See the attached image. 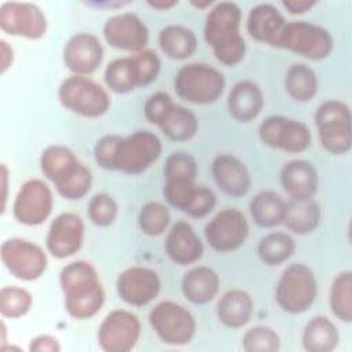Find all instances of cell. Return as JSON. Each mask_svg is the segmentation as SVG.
<instances>
[{
	"instance_id": "d590c367",
	"label": "cell",
	"mask_w": 352,
	"mask_h": 352,
	"mask_svg": "<svg viewBox=\"0 0 352 352\" xmlns=\"http://www.w3.org/2000/svg\"><path fill=\"white\" fill-rule=\"evenodd\" d=\"M103 80L106 87L118 95L129 94L139 88L138 74L132 55L116 58L109 62L103 72Z\"/></svg>"
},
{
	"instance_id": "e0dca14e",
	"label": "cell",
	"mask_w": 352,
	"mask_h": 352,
	"mask_svg": "<svg viewBox=\"0 0 352 352\" xmlns=\"http://www.w3.org/2000/svg\"><path fill=\"white\" fill-rule=\"evenodd\" d=\"M102 33L110 47L132 54L146 50L150 38L147 25L132 11H124L107 18Z\"/></svg>"
},
{
	"instance_id": "d6a6232c",
	"label": "cell",
	"mask_w": 352,
	"mask_h": 352,
	"mask_svg": "<svg viewBox=\"0 0 352 352\" xmlns=\"http://www.w3.org/2000/svg\"><path fill=\"white\" fill-rule=\"evenodd\" d=\"M286 201L274 190H263L257 192L249 202V212L261 228H274L283 221Z\"/></svg>"
},
{
	"instance_id": "e575fe53",
	"label": "cell",
	"mask_w": 352,
	"mask_h": 352,
	"mask_svg": "<svg viewBox=\"0 0 352 352\" xmlns=\"http://www.w3.org/2000/svg\"><path fill=\"white\" fill-rule=\"evenodd\" d=\"M296 252L294 238L282 231H272L264 235L257 245L258 258L268 267H278L286 263Z\"/></svg>"
},
{
	"instance_id": "9a60e30c",
	"label": "cell",
	"mask_w": 352,
	"mask_h": 352,
	"mask_svg": "<svg viewBox=\"0 0 352 352\" xmlns=\"http://www.w3.org/2000/svg\"><path fill=\"white\" fill-rule=\"evenodd\" d=\"M204 235L214 252L230 253L246 242L249 223L239 209L224 208L206 223Z\"/></svg>"
},
{
	"instance_id": "f907efd6",
	"label": "cell",
	"mask_w": 352,
	"mask_h": 352,
	"mask_svg": "<svg viewBox=\"0 0 352 352\" xmlns=\"http://www.w3.org/2000/svg\"><path fill=\"white\" fill-rule=\"evenodd\" d=\"M0 176H1V214L6 212L7 202H8V180H10V170L6 164L0 165Z\"/></svg>"
},
{
	"instance_id": "f546056e",
	"label": "cell",
	"mask_w": 352,
	"mask_h": 352,
	"mask_svg": "<svg viewBox=\"0 0 352 352\" xmlns=\"http://www.w3.org/2000/svg\"><path fill=\"white\" fill-rule=\"evenodd\" d=\"M158 45L166 58L184 60L194 55L198 47V40L190 28L170 23L160 30Z\"/></svg>"
},
{
	"instance_id": "60d3db41",
	"label": "cell",
	"mask_w": 352,
	"mask_h": 352,
	"mask_svg": "<svg viewBox=\"0 0 352 352\" xmlns=\"http://www.w3.org/2000/svg\"><path fill=\"white\" fill-rule=\"evenodd\" d=\"M242 349L245 352H276L280 349V337L272 327L257 324L243 333Z\"/></svg>"
},
{
	"instance_id": "7dc6e473",
	"label": "cell",
	"mask_w": 352,
	"mask_h": 352,
	"mask_svg": "<svg viewBox=\"0 0 352 352\" xmlns=\"http://www.w3.org/2000/svg\"><path fill=\"white\" fill-rule=\"evenodd\" d=\"M30 352H59L62 349L59 340L52 334H38L29 342Z\"/></svg>"
},
{
	"instance_id": "d6986e66",
	"label": "cell",
	"mask_w": 352,
	"mask_h": 352,
	"mask_svg": "<svg viewBox=\"0 0 352 352\" xmlns=\"http://www.w3.org/2000/svg\"><path fill=\"white\" fill-rule=\"evenodd\" d=\"M85 226L82 219L72 212L58 214L50 224L45 236V249L55 258L74 256L84 243Z\"/></svg>"
},
{
	"instance_id": "52a82bcc",
	"label": "cell",
	"mask_w": 352,
	"mask_h": 352,
	"mask_svg": "<svg viewBox=\"0 0 352 352\" xmlns=\"http://www.w3.org/2000/svg\"><path fill=\"white\" fill-rule=\"evenodd\" d=\"M315 125L322 147L334 155L352 147V116L349 106L338 99L322 102L315 111Z\"/></svg>"
},
{
	"instance_id": "f35d334b",
	"label": "cell",
	"mask_w": 352,
	"mask_h": 352,
	"mask_svg": "<svg viewBox=\"0 0 352 352\" xmlns=\"http://www.w3.org/2000/svg\"><path fill=\"white\" fill-rule=\"evenodd\" d=\"M33 305V296L21 286H3L0 289V314L7 319H19L25 316Z\"/></svg>"
},
{
	"instance_id": "cb8c5ba5",
	"label": "cell",
	"mask_w": 352,
	"mask_h": 352,
	"mask_svg": "<svg viewBox=\"0 0 352 352\" xmlns=\"http://www.w3.org/2000/svg\"><path fill=\"white\" fill-rule=\"evenodd\" d=\"M264 107V94L252 80H242L232 85L227 96L228 114L238 122L256 120Z\"/></svg>"
},
{
	"instance_id": "5bb4252c",
	"label": "cell",
	"mask_w": 352,
	"mask_h": 352,
	"mask_svg": "<svg viewBox=\"0 0 352 352\" xmlns=\"http://www.w3.org/2000/svg\"><path fill=\"white\" fill-rule=\"evenodd\" d=\"M162 195L168 205L194 219L208 216L217 202L210 187L187 179L165 180Z\"/></svg>"
},
{
	"instance_id": "5b68a950",
	"label": "cell",
	"mask_w": 352,
	"mask_h": 352,
	"mask_svg": "<svg viewBox=\"0 0 352 352\" xmlns=\"http://www.w3.org/2000/svg\"><path fill=\"white\" fill-rule=\"evenodd\" d=\"M272 47L287 50L311 60H322L333 52L334 41L327 29L301 19L286 21Z\"/></svg>"
},
{
	"instance_id": "b9f144b4",
	"label": "cell",
	"mask_w": 352,
	"mask_h": 352,
	"mask_svg": "<svg viewBox=\"0 0 352 352\" xmlns=\"http://www.w3.org/2000/svg\"><path fill=\"white\" fill-rule=\"evenodd\" d=\"M87 214L96 227H110L118 216V204L110 194L96 192L88 201Z\"/></svg>"
},
{
	"instance_id": "603a6c76",
	"label": "cell",
	"mask_w": 352,
	"mask_h": 352,
	"mask_svg": "<svg viewBox=\"0 0 352 352\" xmlns=\"http://www.w3.org/2000/svg\"><path fill=\"white\" fill-rule=\"evenodd\" d=\"M279 180L283 191L289 198L294 199L314 198L319 187V176L315 165L300 158L292 160L282 166Z\"/></svg>"
},
{
	"instance_id": "f5cc1de1",
	"label": "cell",
	"mask_w": 352,
	"mask_h": 352,
	"mask_svg": "<svg viewBox=\"0 0 352 352\" xmlns=\"http://www.w3.org/2000/svg\"><path fill=\"white\" fill-rule=\"evenodd\" d=\"M214 3L210 1V0H204V1H191V6H194L195 8H199V10H205V8H210Z\"/></svg>"
},
{
	"instance_id": "ac0fdd59",
	"label": "cell",
	"mask_w": 352,
	"mask_h": 352,
	"mask_svg": "<svg viewBox=\"0 0 352 352\" xmlns=\"http://www.w3.org/2000/svg\"><path fill=\"white\" fill-rule=\"evenodd\" d=\"M118 297L131 307H146L161 292L160 275L143 265H132L121 271L116 280Z\"/></svg>"
},
{
	"instance_id": "f1b7e54d",
	"label": "cell",
	"mask_w": 352,
	"mask_h": 352,
	"mask_svg": "<svg viewBox=\"0 0 352 352\" xmlns=\"http://www.w3.org/2000/svg\"><path fill=\"white\" fill-rule=\"evenodd\" d=\"M338 327L324 315L311 318L302 329L301 344L308 352H331L338 346Z\"/></svg>"
},
{
	"instance_id": "7a4b0ae2",
	"label": "cell",
	"mask_w": 352,
	"mask_h": 352,
	"mask_svg": "<svg viewBox=\"0 0 352 352\" xmlns=\"http://www.w3.org/2000/svg\"><path fill=\"white\" fill-rule=\"evenodd\" d=\"M241 21L242 10L235 1L214 3L205 18V41L212 48L214 58L228 67L241 63L246 55Z\"/></svg>"
},
{
	"instance_id": "ab89813d",
	"label": "cell",
	"mask_w": 352,
	"mask_h": 352,
	"mask_svg": "<svg viewBox=\"0 0 352 352\" xmlns=\"http://www.w3.org/2000/svg\"><path fill=\"white\" fill-rule=\"evenodd\" d=\"M92 172L82 162L80 166L66 179L56 183L54 187L56 192L67 201H78L84 198L92 187Z\"/></svg>"
},
{
	"instance_id": "ba28073f",
	"label": "cell",
	"mask_w": 352,
	"mask_h": 352,
	"mask_svg": "<svg viewBox=\"0 0 352 352\" xmlns=\"http://www.w3.org/2000/svg\"><path fill=\"white\" fill-rule=\"evenodd\" d=\"M161 153L162 143L151 131L143 129L120 136L114 150L113 170L126 175L143 173L158 161Z\"/></svg>"
},
{
	"instance_id": "8d00e7d4",
	"label": "cell",
	"mask_w": 352,
	"mask_h": 352,
	"mask_svg": "<svg viewBox=\"0 0 352 352\" xmlns=\"http://www.w3.org/2000/svg\"><path fill=\"white\" fill-rule=\"evenodd\" d=\"M329 305L333 315L344 323L352 320V272L349 270L337 274L329 292Z\"/></svg>"
},
{
	"instance_id": "7402d4cb",
	"label": "cell",
	"mask_w": 352,
	"mask_h": 352,
	"mask_svg": "<svg viewBox=\"0 0 352 352\" xmlns=\"http://www.w3.org/2000/svg\"><path fill=\"white\" fill-rule=\"evenodd\" d=\"M164 249L170 261L177 265L197 263L204 254V243L192 226L186 220H177L168 230Z\"/></svg>"
},
{
	"instance_id": "74e56055",
	"label": "cell",
	"mask_w": 352,
	"mask_h": 352,
	"mask_svg": "<svg viewBox=\"0 0 352 352\" xmlns=\"http://www.w3.org/2000/svg\"><path fill=\"white\" fill-rule=\"evenodd\" d=\"M170 223V212L166 205L158 201L146 202L138 214V224L143 234L148 236L162 235Z\"/></svg>"
},
{
	"instance_id": "ee69618b",
	"label": "cell",
	"mask_w": 352,
	"mask_h": 352,
	"mask_svg": "<svg viewBox=\"0 0 352 352\" xmlns=\"http://www.w3.org/2000/svg\"><path fill=\"white\" fill-rule=\"evenodd\" d=\"M132 58L136 67L139 87L150 85L158 78L161 72V59L155 51L146 48L138 54H133Z\"/></svg>"
},
{
	"instance_id": "c3c4849f",
	"label": "cell",
	"mask_w": 352,
	"mask_h": 352,
	"mask_svg": "<svg viewBox=\"0 0 352 352\" xmlns=\"http://www.w3.org/2000/svg\"><path fill=\"white\" fill-rule=\"evenodd\" d=\"M318 1L315 0H286L282 1V6L290 15H301L315 7Z\"/></svg>"
},
{
	"instance_id": "30bf717a",
	"label": "cell",
	"mask_w": 352,
	"mask_h": 352,
	"mask_svg": "<svg viewBox=\"0 0 352 352\" xmlns=\"http://www.w3.org/2000/svg\"><path fill=\"white\" fill-rule=\"evenodd\" d=\"M1 263L16 279L25 282L37 280L48 267L45 250L37 243L25 238H8L0 248Z\"/></svg>"
},
{
	"instance_id": "ffe728a7",
	"label": "cell",
	"mask_w": 352,
	"mask_h": 352,
	"mask_svg": "<svg viewBox=\"0 0 352 352\" xmlns=\"http://www.w3.org/2000/svg\"><path fill=\"white\" fill-rule=\"evenodd\" d=\"M62 56L69 72L77 76H89L102 65L104 51L98 36L78 32L65 43Z\"/></svg>"
},
{
	"instance_id": "d4e9b609",
	"label": "cell",
	"mask_w": 352,
	"mask_h": 352,
	"mask_svg": "<svg viewBox=\"0 0 352 352\" xmlns=\"http://www.w3.org/2000/svg\"><path fill=\"white\" fill-rule=\"evenodd\" d=\"M180 289L187 301L195 305H205L217 296L220 276L208 265H197L183 275Z\"/></svg>"
},
{
	"instance_id": "277c9868",
	"label": "cell",
	"mask_w": 352,
	"mask_h": 352,
	"mask_svg": "<svg viewBox=\"0 0 352 352\" xmlns=\"http://www.w3.org/2000/svg\"><path fill=\"white\" fill-rule=\"evenodd\" d=\"M58 99L66 110L85 118H99L111 106L106 88L88 76L72 74L66 77L58 88Z\"/></svg>"
},
{
	"instance_id": "9c48e42d",
	"label": "cell",
	"mask_w": 352,
	"mask_h": 352,
	"mask_svg": "<svg viewBox=\"0 0 352 352\" xmlns=\"http://www.w3.org/2000/svg\"><path fill=\"white\" fill-rule=\"evenodd\" d=\"M148 323L161 342L183 346L192 341L197 331L194 315L182 304L164 300L148 312Z\"/></svg>"
},
{
	"instance_id": "1f68e13d",
	"label": "cell",
	"mask_w": 352,
	"mask_h": 352,
	"mask_svg": "<svg viewBox=\"0 0 352 352\" xmlns=\"http://www.w3.org/2000/svg\"><path fill=\"white\" fill-rule=\"evenodd\" d=\"M157 126L172 142H187L198 132L195 113L184 106L173 103L158 121Z\"/></svg>"
},
{
	"instance_id": "4316f807",
	"label": "cell",
	"mask_w": 352,
	"mask_h": 352,
	"mask_svg": "<svg viewBox=\"0 0 352 352\" xmlns=\"http://www.w3.org/2000/svg\"><path fill=\"white\" fill-rule=\"evenodd\" d=\"M254 312L252 296L242 289L227 290L216 305L219 322L228 329H241L246 326Z\"/></svg>"
},
{
	"instance_id": "f6af8a7d",
	"label": "cell",
	"mask_w": 352,
	"mask_h": 352,
	"mask_svg": "<svg viewBox=\"0 0 352 352\" xmlns=\"http://www.w3.org/2000/svg\"><path fill=\"white\" fill-rule=\"evenodd\" d=\"M173 99L172 96L165 92V91H157L154 94H151L143 106V114L144 118L153 124L157 125L158 121L161 120V117L165 114V111L173 104Z\"/></svg>"
},
{
	"instance_id": "836d02e7",
	"label": "cell",
	"mask_w": 352,
	"mask_h": 352,
	"mask_svg": "<svg viewBox=\"0 0 352 352\" xmlns=\"http://www.w3.org/2000/svg\"><path fill=\"white\" fill-rule=\"evenodd\" d=\"M319 88L318 76L307 63H292L285 74V89L287 95L300 103L311 102Z\"/></svg>"
},
{
	"instance_id": "6da1fadb",
	"label": "cell",
	"mask_w": 352,
	"mask_h": 352,
	"mask_svg": "<svg viewBox=\"0 0 352 352\" xmlns=\"http://www.w3.org/2000/svg\"><path fill=\"white\" fill-rule=\"evenodd\" d=\"M59 286L65 311L76 320L94 318L104 304V287L89 261L76 260L66 264L59 272Z\"/></svg>"
},
{
	"instance_id": "8992f818",
	"label": "cell",
	"mask_w": 352,
	"mask_h": 352,
	"mask_svg": "<svg viewBox=\"0 0 352 352\" xmlns=\"http://www.w3.org/2000/svg\"><path fill=\"white\" fill-rule=\"evenodd\" d=\"M318 296V280L314 271L302 264L287 265L275 286V301L287 314H302L308 311Z\"/></svg>"
},
{
	"instance_id": "681fc988",
	"label": "cell",
	"mask_w": 352,
	"mask_h": 352,
	"mask_svg": "<svg viewBox=\"0 0 352 352\" xmlns=\"http://www.w3.org/2000/svg\"><path fill=\"white\" fill-rule=\"evenodd\" d=\"M1 45V74H4L14 63V48L4 38L0 40Z\"/></svg>"
},
{
	"instance_id": "4fadbf2b",
	"label": "cell",
	"mask_w": 352,
	"mask_h": 352,
	"mask_svg": "<svg viewBox=\"0 0 352 352\" xmlns=\"http://www.w3.org/2000/svg\"><path fill=\"white\" fill-rule=\"evenodd\" d=\"M54 192L41 179H29L18 190L12 202V216L23 226H41L52 213Z\"/></svg>"
},
{
	"instance_id": "2e32d148",
	"label": "cell",
	"mask_w": 352,
	"mask_h": 352,
	"mask_svg": "<svg viewBox=\"0 0 352 352\" xmlns=\"http://www.w3.org/2000/svg\"><path fill=\"white\" fill-rule=\"evenodd\" d=\"M48 21L44 11L29 1H4L0 7V29L3 33L29 40L45 36Z\"/></svg>"
},
{
	"instance_id": "816d5d0a",
	"label": "cell",
	"mask_w": 352,
	"mask_h": 352,
	"mask_svg": "<svg viewBox=\"0 0 352 352\" xmlns=\"http://www.w3.org/2000/svg\"><path fill=\"white\" fill-rule=\"evenodd\" d=\"M177 4H179L177 0H148L147 1V6H150L151 8H155V10H161V11H168Z\"/></svg>"
},
{
	"instance_id": "bcb514c9",
	"label": "cell",
	"mask_w": 352,
	"mask_h": 352,
	"mask_svg": "<svg viewBox=\"0 0 352 352\" xmlns=\"http://www.w3.org/2000/svg\"><path fill=\"white\" fill-rule=\"evenodd\" d=\"M120 135L107 133L99 138L94 147L95 162L104 170H113V157Z\"/></svg>"
},
{
	"instance_id": "7c38bea8",
	"label": "cell",
	"mask_w": 352,
	"mask_h": 352,
	"mask_svg": "<svg viewBox=\"0 0 352 352\" xmlns=\"http://www.w3.org/2000/svg\"><path fill=\"white\" fill-rule=\"evenodd\" d=\"M140 334L139 318L132 311L116 308L102 319L96 338L104 352H129L138 345Z\"/></svg>"
},
{
	"instance_id": "8fae6325",
	"label": "cell",
	"mask_w": 352,
	"mask_h": 352,
	"mask_svg": "<svg viewBox=\"0 0 352 352\" xmlns=\"http://www.w3.org/2000/svg\"><path fill=\"white\" fill-rule=\"evenodd\" d=\"M258 138L270 148L300 154L309 148L312 135L307 124L286 116H270L258 125Z\"/></svg>"
},
{
	"instance_id": "484cf974",
	"label": "cell",
	"mask_w": 352,
	"mask_h": 352,
	"mask_svg": "<svg viewBox=\"0 0 352 352\" xmlns=\"http://www.w3.org/2000/svg\"><path fill=\"white\" fill-rule=\"evenodd\" d=\"M285 23L283 14L274 4L260 3L249 11L246 30L253 40L272 47Z\"/></svg>"
},
{
	"instance_id": "83f0119b",
	"label": "cell",
	"mask_w": 352,
	"mask_h": 352,
	"mask_svg": "<svg viewBox=\"0 0 352 352\" xmlns=\"http://www.w3.org/2000/svg\"><path fill=\"white\" fill-rule=\"evenodd\" d=\"M320 206L314 198L294 199L289 198L286 201L285 216L282 224L297 235H308L314 232L320 224Z\"/></svg>"
},
{
	"instance_id": "44dd1931",
	"label": "cell",
	"mask_w": 352,
	"mask_h": 352,
	"mask_svg": "<svg viewBox=\"0 0 352 352\" xmlns=\"http://www.w3.org/2000/svg\"><path fill=\"white\" fill-rule=\"evenodd\" d=\"M210 173L216 186L230 197H243L252 187V176L248 166L232 154L224 153L214 157Z\"/></svg>"
},
{
	"instance_id": "4dcf8cb0",
	"label": "cell",
	"mask_w": 352,
	"mask_h": 352,
	"mask_svg": "<svg viewBox=\"0 0 352 352\" xmlns=\"http://www.w3.org/2000/svg\"><path fill=\"white\" fill-rule=\"evenodd\" d=\"M81 161L76 153L62 144H51L45 147L40 155V169L47 180L52 184L59 183L72 175Z\"/></svg>"
},
{
	"instance_id": "7bdbcfd3",
	"label": "cell",
	"mask_w": 352,
	"mask_h": 352,
	"mask_svg": "<svg viewBox=\"0 0 352 352\" xmlns=\"http://www.w3.org/2000/svg\"><path fill=\"white\" fill-rule=\"evenodd\" d=\"M198 176V162L194 155L186 151H175L169 154L164 165L165 180L173 179H187L197 180Z\"/></svg>"
},
{
	"instance_id": "3957f363",
	"label": "cell",
	"mask_w": 352,
	"mask_h": 352,
	"mask_svg": "<svg viewBox=\"0 0 352 352\" xmlns=\"http://www.w3.org/2000/svg\"><path fill=\"white\" fill-rule=\"evenodd\" d=\"M176 95L192 104H210L220 99L226 88L224 74L214 66L192 62L182 66L173 80Z\"/></svg>"
}]
</instances>
